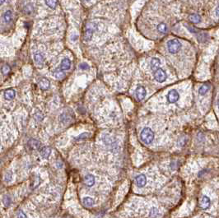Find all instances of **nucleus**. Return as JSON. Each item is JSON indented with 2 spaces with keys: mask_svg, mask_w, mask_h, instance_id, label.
Returning <instances> with one entry per match:
<instances>
[{
  "mask_svg": "<svg viewBox=\"0 0 219 218\" xmlns=\"http://www.w3.org/2000/svg\"><path fill=\"white\" fill-rule=\"evenodd\" d=\"M140 139L145 144L152 143L154 140V133L150 128H144L140 133Z\"/></svg>",
  "mask_w": 219,
  "mask_h": 218,
  "instance_id": "nucleus-1",
  "label": "nucleus"
},
{
  "mask_svg": "<svg viewBox=\"0 0 219 218\" xmlns=\"http://www.w3.org/2000/svg\"><path fill=\"white\" fill-rule=\"evenodd\" d=\"M181 43L176 39H172L167 42V49L171 54H176L181 49Z\"/></svg>",
  "mask_w": 219,
  "mask_h": 218,
  "instance_id": "nucleus-2",
  "label": "nucleus"
},
{
  "mask_svg": "<svg viewBox=\"0 0 219 218\" xmlns=\"http://www.w3.org/2000/svg\"><path fill=\"white\" fill-rule=\"evenodd\" d=\"M153 75H154V78L155 80L158 82V83H164L166 79V72L164 71L161 68H158L153 72Z\"/></svg>",
  "mask_w": 219,
  "mask_h": 218,
  "instance_id": "nucleus-3",
  "label": "nucleus"
},
{
  "mask_svg": "<svg viewBox=\"0 0 219 218\" xmlns=\"http://www.w3.org/2000/svg\"><path fill=\"white\" fill-rule=\"evenodd\" d=\"M180 99V94L176 90L170 91L167 94V101L169 103H176Z\"/></svg>",
  "mask_w": 219,
  "mask_h": 218,
  "instance_id": "nucleus-4",
  "label": "nucleus"
},
{
  "mask_svg": "<svg viewBox=\"0 0 219 218\" xmlns=\"http://www.w3.org/2000/svg\"><path fill=\"white\" fill-rule=\"evenodd\" d=\"M146 94H147L146 89H145V87H143V86H139V87L136 88L135 96H136L138 101H142L143 99H144V97L146 96Z\"/></svg>",
  "mask_w": 219,
  "mask_h": 218,
  "instance_id": "nucleus-5",
  "label": "nucleus"
},
{
  "mask_svg": "<svg viewBox=\"0 0 219 218\" xmlns=\"http://www.w3.org/2000/svg\"><path fill=\"white\" fill-rule=\"evenodd\" d=\"M93 31H94V28H92V26L91 27H88L86 31H84V35H83V40L86 42L87 41H90L92 37V35H93Z\"/></svg>",
  "mask_w": 219,
  "mask_h": 218,
  "instance_id": "nucleus-6",
  "label": "nucleus"
},
{
  "mask_svg": "<svg viewBox=\"0 0 219 218\" xmlns=\"http://www.w3.org/2000/svg\"><path fill=\"white\" fill-rule=\"evenodd\" d=\"M199 206L202 209H208L210 207V198L208 196H203L199 202Z\"/></svg>",
  "mask_w": 219,
  "mask_h": 218,
  "instance_id": "nucleus-7",
  "label": "nucleus"
},
{
  "mask_svg": "<svg viewBox=\"0 0 219 218\" xmlns=\"http://www.w3.org/2000/svg\"><path fill=\"white\" fill-rule=\"evenodd\" d=\"M136 180V183L138 187L139 188H143V187L145 186V184L147 183V178L144 175H139L136 177L135 179Z\"/></svg>",
  "mask_w": 219,
  "mask_h": 218,
  "instance_id": "nucleus-8",
  "label": "nucleus"
},
{
  "mask_svg": "<svg viewBox=\"0 0 219 218\" xmlns=\"http://www.w3.org/2000/svg\"><path fill=\"white\" fill-rule=\"evenodd\" d=\"M38 85H39L40 89H42V90H47V89H49V87H50V81H49L47 78L42 77V78H40V79L39 80Z\"/></svg>",
  "mask_w": 219,
  "mask_h": 218,
  "instance_id": "nucleus-9",
  "label": "nucleus"
},
{
  "mask_svg": "<svg viewBox=\"0 0 219 218\" xmlns=\"http://www.w3.org/2000/svg\"><path fill=\"white\" fill-rule=\"evenodd\" d=\"M150 64H151V69L154 72L156 70L160 68L159 67H160L161 64V60L158 58H152Z\"/></svg>",
  "mask_w": 219,
  "mask_h": 218,
  "instance_id": "nucleus-10",
  "label": "nucleus"
},
{
  "mask_svg": "<svg viewBox=\"0 0 219 218\" xmlns=\"http://www.w3.org/2000/svg\"><path fill=\"white\" fill-rule=\"evenodd\" d=\"M84 183L87 187L93 186L95 184V177L92 175H87L84 178Z\"/></svg>",
  "mask_w": 219,
  "mask_h": 218,
  "instance_id": "nucleus-11",
  "label": "nucleus"
},
{
  "mask_svg": "<svg viewBox=\"0 0 219 218\" xmlns=\"http://www.w3.org/2000/svg\"><path fill=\"white\" fill-rule=\"evenodd\" d=\"M71 67V61L69 58H64L61 62V65H60V68L62 70H69Z\"/></svg>",
  "mask_w": 219,
  "mask_h": 218,
  "instance_id": "nucleus-12",
  "label": "nucleus"
},
{
  "mask_svg": "<svg viewBox=\"0 0 219 218\" xmlns=\"http://www.w3.org/2000/svg\"><path fill=\"white\" fill-rule=\"evenodd\" d=\"M15 96H16V91L13 89H8L4 91V97L8 101L13 100L15 97Z\"/></svg>",
  "mask_w": 219,
  "mask_h": 218,
  "instance_id": "nucleus-13",
  "label": "nucleus"
},
{
  "mask_svg": "<svg viewBox=\"0 0 219 218\" xmlns=\"http://www.w3.org/2000/svg\"><path fill=\"white\" fill-rule=\"evenodd\" d=\"M34 59H35V62L36 63L38 66H42L44 62H45V58H44V55L42 54L37 53L35 54V56H34Z\"/></svg>",
  "mask_w": 219,
  "mask_h": 218,
  "instance_id": "nucleus-14",
  "label": "nucleus"
},
{
  "mask_svg": "<svg viewBox=\"0 0 219 218\" xmlns=\"http://www.w3.org/2000/svg\"><path fill=\"white\" fill-rule=\"evenodd\" d=\"M28 146H29L31 149H39L40 147V142L35 139H30L28 141Z\"/></svg>",
  "mask_w": 219,
  "mask_h": 218,
  "instance_id": "nucleus-15",
  "label": "nucleus"
},
{
  "mask_svg": "<svg viewBox=\"0 0 219 218\" xmlns=\"http://www.w3.org/2000/svg\"><path fill=\"white\" fill-rule=\"evenodd\" d=\"M102 141H103V142H104L105 144H106V145H111V144H113L114 141H115V139L110 135L106 133V134L102 136Z\"/></svg>",
  "mask_w": 219,
  "mask_h": 218,
  "instance_id": "nucleus-16",
  "label": "nucleus"
},
{
  "mask_svg": "<svg viewBox=\"0 0 219 218\" xmlns=\"http://www.w3.org/2000/svg\"><path fill=\"white\" fill-rule=\"evenodd\" d=\"M40 153L43 158H48L51 153V150L48 146H44L42 148H40Z\"/></svg>",
  "mask_w": 219,
  "mask_h": 218,
  "instance_id": "nucleus-17",
  "label": "nucleus"
},
{
  "mask_svg": "<svg viewBox=\"0 0 219 218\" xmlns=\"http://www.w3.org/2000/svg\"><path fill=\"white\" fill-rule=\"evenodd\" d=\"M210 89V85L209 84H203V86H201L199 89V93L201 96H204Z\"/></svg>",
  "mask_w": 219,
  "mask_h": 218,
  "instance_id": "nucleus-18",
  "label": "nucleus"
},
{
  "mask_svg": "<svg viewBox=\"0 0 219 218\" xmlns=\"http://www.w3.org/2000/svg\"><path fill=\"white\" fill-rule=\"evenodd\" d=\"M53 75L57 79H63L64 76H65V73H64V71L62 69H56L54 71Z\"/></svg>",
  "mask_w": 219,
  "mask_h": 218,
  "instance_id": "nucleus-19",
  "label": "nucleus"
},
{
  "mask_svg": "<svg viewBox=\"0 0 219 218\" xmlns=\"http://www.w3.org/2000/svg\"><path fill=\"white\" fill-rule=\"evenodd\" d=\"M83 203L86 207H92L94 205V200L90 197H86L83 199Z\"/></svg>",
  "mask_w": 219,
  "mask_h": 218,
  "instance_id": "nucleus-20",
  "label": "nucleus"
},
{
  "mask_svg": "<svg viewBox=\"0 0 219 218\" xmlns=\"http://www.w3.org/2000/svg\"><path fill=\"white\" fill-rule=\"evenodd\" d=\"M12 17H13V13H12V11L8 10L6 11L4 14H3V21H5L6 23L10 22L12 20Z\"/></svg>",
  "mask_w": 219,
  "mask_h": 218,
  "instance_id": "nucleus-21",
  "label": "nucleus"
},
{
  "mask_svg": "<svg viewBox=\"0 0 219 218\" xmlns=\"http://www.w3.org/2000/svg\"><path fill=\"white\" fill-rule=\"evenodd\" d=\"M157 29H158V31L160 32V33H161V34H165V33H166V32H167V30H168V28H167V26H166V24H165V23L161 22V23H160L159 25H158Z\"/></svg>",
  "mask_w": 219,
  "mask_h": 218,
  "instance_id": "nucleus-22",
  "label": "nucleus"
},
{
  "mask_svg": "<svg viewBox=\"0 0 219 218\" xmlns=\"http://www.w3.org/2000/svg\"><path fill=\"white\" fill-rule=\"evenodd\" d=\"M190 21H192L193 23H199L201 21V17L199 15L196 13H194V14H191L190 16Z\"/></svg>",
  "mask_w": 219,
  "mask_h": 218,
  "instance_id": "nucleus-23",
  "label": "nucleus"
},
{
  "mask_svg": "<svg viewBox=\"0 0 219 218\" xmlns=\"http://www.w3.org/2000/svg\"><path fill=\"white\" fill-rule=\"evenodd\" d=\"M159 215V210L157 208H152L149 212L150 218H157V216Z\"/></svg>",
  "mask_w": 219,
  "mask_h": 218,
  "instance_id": "nucleus-24",
  "label": "nucleus"
},
{
  "mask_svg": "<svg viewBox=\"0 0 219 218\" xmlns=\"http://www.w3.org/2000/svg\"><path fill=\"white\" fill-rule=\"evenodd\" d=\"M45 3H46V4L48 6L49 8H54L57 6V4H58V1H55V0H54V1H52V0H47Z\"/></svg>",
  "mask_w": 219,
  "mask_h": 218,
  "instance_id": "nucleus-25",
  "label": "nucleus"
},
{
  "mask_svg": "<svg viewBox=\"0 0 219 218\" xmlns=\"http://www.w3.org/2000/svg\"><path fill=\"white\" fill-rule=\"evenodd\" d=\"M10 71H11L10 67L8 66V64H4V65L2 67V72H3L4 75H7L8 73H9Z\"/></svg>",
  "mask_w": 219,
  "mask_h": 218,
  "instance_id": "nucleus-26",
  "label": "nucleus"
},
{
  "mask_svg": "<svg viewBox=\"0 0 219 218\" xmlns=\"http://www.w3.org/2000/svg\"><path fill=\"white\" fill-rule=\"evenodd\" d=\"M24 11L25 13H32V11H33V6H32V4H27V5L25 7Z\"/></svg>",
  "mask_w": 219,
  "mask_h": 218,
  "instance_id": "nucleus-27",
  "label": "nucleus"
},
{
  "mask_svg": "<svg viewBox=\"0 0 219 218\" xmlns=\"http://www.w3.org/2000/svg\"><path fill=\"white\" fill-rule=\"evenodd\" d=\"M79 68L82 70H87L89 69V65L87 64H85V63H83L79 65Z\"/></svg>",
  "mask_w": 219,
  "mask_h": 218,
  "instance_id": "nucleus-28",
  "label": "nucleus"
},
{
  "mask_svg": "<svg viewBox=\"0 0 219 218\" xmlns=\"http://www.w3.org/2000/svg\"><path fill=\"white\" fill-rule=\"evenodd\" d=\"M17 218H27V216L22 211H19L17 213Z\"/></svg>",
  "mask_w": 219,
  "mask_h": 218,
  "instance_id": "nucleus-29",
  "label": "nucleus"
},
{
  "mask_svg": "<svg viewBox=\"0 0 219 218\" xmlns=\"http://www.w3.org/2000/svg\"><path fill=\"white\" fill-rule=\"evenodd\" d=\"M3 203L5 205V207H8L10 204V198L8 197H5L3 199Z\"/></svg>",
  "mask_w": 219,
  "mask_h": 218,
  "instance_id": "nucleus-30",
  "label": "nucleus"
},
{
  "mask_svg": "<svg viewBox=\"0 0 219 218\" xmlns=\"http://www.w3.org/2000/svg\"><path fill=\"white\" fill-rule=\"evenodd\" d=\"M11 180H12V174H11V173L6 174V176H5V181H6V182H10Z\"/></svg>",
  "mask_w": 219,
  "mask_h": 218,
  "instance_id": "nucleus-31",
  "label": "nucleus"
},
{
  "mask_svg": "<svg viewBox=\"0 0 219 218\" xmlns=\"http://www.w3.org/2000/svg\"><path fill=\"white\" fill-rule=\"evenodd\" d=\"M215 15H216L217 17H219V5L217 6L215 9Z\"/></svg>",
  "mask_w": 219,
  "mask_h": 218,
  "instance_id": "nucleus-32",
  "label": "nucleus"
},
{
  "mask_svg": "<svg viewBox=\"0 0 219 218\" xmlns=\"http://www.w3.org/2000/svg\"><path fill=\"white\" fill-rule=\"evenodd\" d=\"M217 107H218V109H219V95H218V96H217Z\"/></svg>",
  "mask_w": 219,
  "mask_h": 218,
  "instance_id": "nucleus-33",
  "label": "nucleus"
}]
</instances>
